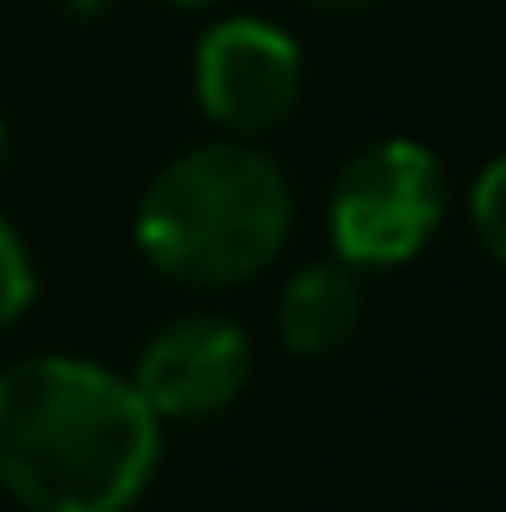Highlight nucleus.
<instances>
[{"instance_id":"nucleus-1","label":"nucleus","mask_w":506,"mask_h":512,"mask_svg":"<svg viewBox=\"0 0 506 512\" xmlns=\"http://www.w3.org/2000/svg\"><path fill=\"white\" fill-rule=\"evenodd\" d=\"M161 465V417L90 358L0 370V489L24 512H131Z\"/></svg>"},{"instance_id":"nucleus-6","label":"nucleus","mask_w":506,"mask_h":512,"mask_svg":"<svg viewBox=\"0 0 506 512\" xmlns=\"http://www.w3.org/2000/svg\"><path fill=\"white\" fill-rule=\"evenodd\" d=\"M364 316V286L352 262H310L286 280L280 304H274V328L280 346L292 358H328L358 334Z\"/></svg>"},{"instance_id":"nucleus-3","label":"nucleus","mask_w":506,"mask_h":512,"mask_svg":"<svg viewBox=\"0 0 506 512\" xmlns=\"http://www.w3.org/2000/svg\"><path fill=\"white\" fill-rule=\"evenodd\" d=\"M441 209L447 185L435 155L417 137H381L346 161L328 203V233L340 262L352 268H399L429 245Z\"/></svg>"},{"instance_id":"nucleus-2","label":"nucleus","mask_w":506,"mask_h":512,"mask_svg":"<svg viewBox=\"0 0 506 512\" xmlns=\"http://www.w3.org/2000/svg\"><path fill=\"white\" fill-rule=\"evenodd\" d=\"M292 185L245 137L173 155L137 203V251L179 286H245L286 251Z\"/></svg>"},{"instance_id":"nucleus-7","label":"nucleus","mask_w":506,"mask_h":512,"mask_svg":"<svg viewBox=\"0 0 506 512\" xmlns=\"http://www.w3.org/2000/svg\"><path fill=\"white\" fill-rule=\"evenodd\" d=\"M36 298V268H30V251L24 239L0 221V328H12Z\"/></svg>"},{"instance_id":"nucleus-5","label":"nucleus","mask_w":506,"mask_h":512,"mask_svg":"<svg viewBox=\"0 0 506 512\" xmlns=\"http://www.w3.org/2000/svg\"><path fill=\"white\" fill-rule=\"evenodd\" d=\"M251 382V340L227 316H179L161 334L143 340L131 387L149 399V411L167 423H203L221 417Z\"/></svg>"},{"instance_id":"nucleus-9","label":"nucleus","mask_w":506,"mask_h":512,"mask_svg":"<svg viewBox=\"0 0 506 512\" xmlns=\"http://www.w3.org/2000/svg\"><path fill=\"white\" fill-rule=\"evenodd\" d=\"M310 6H322V12H370L381 0H310Z\"/></svg>"},{"instance_id":"nucleus-4","label":"nucleus","mask_w":506,"mask_h":512,"mask_svg":"<svg viewBox=\"0 0 506 512\" xmlns=\"http://www.w3.org/2000/svg\"><path fill=\"white\" fill-rule=\"evenodd\" d=\"M197 102L233 137L274 131L304 90V54L286 30L262 18H221L197 42Z\"/></svg>"},{"instance_id":"nucleus-8","label":"nucleus","mask_w":506,"mask_h":512,"mask_svg":"<svg viewBox=\"0 0 506 512\" xmlns=\"http://www.w3.org/2000/svg\"><path fill=\"white\" fill-rule=\"evenodd\" d=\"M471 221H477V233H483L489 256L506 268V155L477 179V191H471Z\"/></svg>"},{"instance_id":"nucleus-10","label":"nucleus","mask_w":506,"mask_h":512,"mask_svg":"<svg viewBox=\"0 0 506 512\" xmlns=\"http://www.w3.org/2000/svg\"><path fill=\"white\" fill-rule=\"evenodd\" d=\"M6 155H12V137H6V120H0V173H6Z\"/></svg>"},{"instance_id":"nucleus-11","label":"nucleus","mask_w":506,"mask_h":512,"mask_svg":"<svg viewBox=\"0 0 506 512\" xmlns=\"http://www.w3.org/2000/svg\"><path fill=\"white\" fill-rule=\"evenodd\" d=\"M161 6H209V0H161Z\"/></svg>"}]
</instances>
